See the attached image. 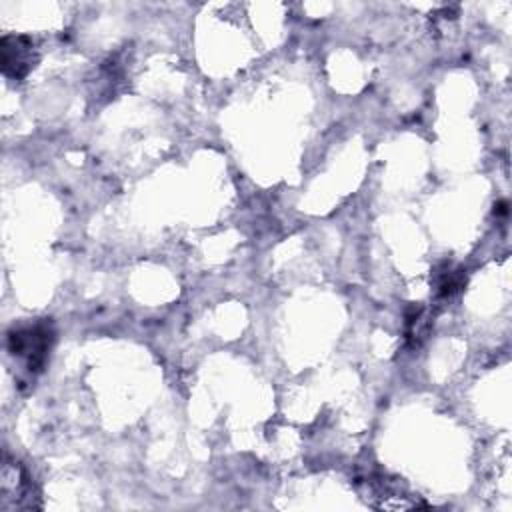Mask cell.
<instances>
[{
  "label": "cell",
  "instance_id": "6da1fadb",
  "mask_svg": "<svg viewBox=\"0 0 512 512\" xmlns=\"http://www.w3.org/2000/svg\"><path fill=\"white\" fill-rule=\"evenodd\" d=\"M54 340V330L50 322H36L32 326L12 328L6 336L8 352L14 358H22L28 372L36 374L44 368L48 352Z\"/></svg>",
  "mask_w": 512,
  "mask_h": 512
},
{
  "label": "cell",
  "instance_id": "7a4b0ae2",
  "mask_svg": "<svg viewBox=\"0 0 512 512\" xmlns=\"http://www.w3.org/2000/svg\"><path fill=\"white\" fill-rule=\"evenodd\" d=\"M34 486L32 478L16 460L10 462L8 456L4 458L2 468V510H14V508H38V504L32 502Z\"/></svg>",
  "mask_w": 512,
  "mask_h": 512
},
{
  "label": "cell",
  "instance_id": "3957f363",
  "mask_svg": "<svg viewBox=\"0 0 512 512\" xmlns=\"http://www.w3.org/2000/svg\"><path fill=\"white\" fill-rule=\"evenodd\" d=\"M34 42L28 36L6 34L0 42V66L2 74L12 80L24 78L36 64Z\"/></svg>",
  "mask_w": 512,
  "mask_h": 512
},
{
  "label": "cell",
  "instance_id": "277c9868",
  "mask_svg": "<svg viewBox=\"0 0 512 512\" xmlns=\"http://www.w3.org/2000/svg\"><path fill=\"white\" fill-rule=\"evenodd\" d=\"M466 284V274L462 268H452L450 264L444 266V270L436 272V292L438 296L446 298L462 290Z\"/></svg>",
  "mask_w": 512,
  "mask_h": 512
},
{
  "label": "cell",
  "instance_id": "5b68a950",
  "mask_svg": "<svg viewBox=\"0 0 512 512\" xmlns=\"http://www.w3.org/2000/svg\"><path fill=\"white\" fill-rule=\"evenodd\" d=\"M506 206H508L506 202H500V204L496 206V210H494V212H498V214H506V212H508V210H506Z\"/></svg>",
  "mask_w": 512,
  "mask_h": 512
}]
</instances>
